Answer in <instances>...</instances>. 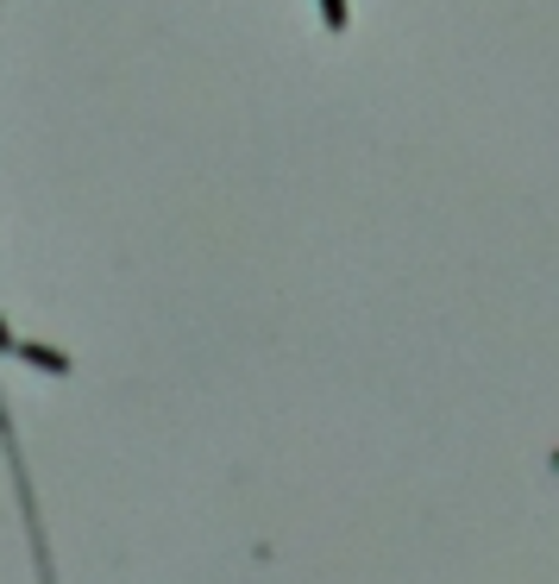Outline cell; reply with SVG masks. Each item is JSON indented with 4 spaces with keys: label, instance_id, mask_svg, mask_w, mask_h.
Segmentation results:
<instances>
[{
    "label": "cell",
    "instance_id": "6da1fadb",
    "mask_svg": "<svg viewBox=\"0 0 559 584\" xmlns=\"http://www.w3.org/2000/svg\"><path fill=\"white\" fill-rule=\"evenodd\" d=\"M346 20H353V13H346V0H321V26H328V32H346Z\"/></svg>",
    "mask_w": 559,
    "mask_h": 584
}]
</instances>
